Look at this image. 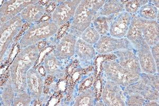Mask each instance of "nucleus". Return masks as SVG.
I'll use <instances>...</instances> for the list:
<instances>
[{"mask_svg": "<svg viewBox=\"0 0 159 106\" xmlns=\"http://www.w3.org/2000/svg\"><path fill=\"white\" fill-rule=\"evenodd\" d=\"M40 55L37 44L20 49L10 67L9 79L16 94L27 91V73L34 67Z\"/></svg>", "mask_w": 159, "mask_h": 106, "instance_id": "obj_1", "label": "nucleus"}, {"mask_svg": "<svg viewBox=\"0 0 159 106\" xmlns=\"http://www.w3.org/2000/svg\"><path fill=\"white\" fill-rule=\"evenodd\" d=\"M107 0H81L78 6L67 32L79 38Z\"/></svg>", "mask_w": 159, "mask_h": 106, "instance_id": "obj_2", "label": "nucleus"}, {"mask_svg": "<svg viewBox=\"0 0 159 106\" xmlns=\"http://www.w3.org/2000/svg\"><path fill=\"white\" fill-rule=\"evenodd\" d=\"M60 28L51 20L33 24L28 28L18 41L20 49L38 44L56 35Z\"/></svg>", "mask_w": 159, "mask_h": 106, "instance_id": "obj_3", "label": "nucleus"}, {"mask_svg": "<svg viewBox=\"0 0 159 106\" xmlns=\"http://www.w3.org/2000/svg\"><path fill=\"white\" fill-rule=\"evenodd\" d=\"M133 93L139 94L147 101H159V74L142 73L139 81L124 88V97Z\"/></svg>", "mask_w": 159, "mask_h": 106, "instance_id": "obj_4", "label": "nucleus"}, {"mask_svg": "<svg viewBox=\"0 0 159 106\" xmlns=\"http://www.w3.org/2000/svg\"><path fill=\"white\" fill-rule=\"evenodd\" d=\"M105 79L113 81L123 88L139 81L140 75L133 73L123 68L116 59H107L101 63Z\"/></svg>", "mask_w": 159, "mask_h": 106, "instance_id": "obj_5", "label": "nucleus"}, {"mask_svg": "<svg viewBox=\"0 0 159 106\" xmlns=\"http://www.w3.org/2000/svg\"><path fill=\"white\" fill-rule=\"evenodd\" d=\"M25 22L20 15L0 25V58L2 63L12 47L13 41L24 27Z\"/></svg>", "mask_w": 159, "mask_h": 106, "instance_id": "obj_6", "label": "nucleus"}, {"mask_svg": "<svg viewBox=\"0 0 159 106\" xmlns=\"http://www.w3.org/2000/svg\"><path fill=\"white\" fill-rule=\"evenodd\" d=\"M97 54L109 55L118 50H135L130 41L126 37L115 38L110 35L101 36L97 43L94 45Z\"/></svg>", "mask_w": 159, "mask_h": 106, "instance_id": "obj_7", "label": "nucleus"}, {"mask_svg": "<svg viewBox=\"0 0 159 106\" xmlns=\"http://www.w3.org/2000/svg\"><path fill=\"white\" fill-rule=\"evenodd\" d=\"M81 0H65L57 4L51 15V20L59 28L71 21Z\"/></svg>", "mask_w": 159, "mask_h": 106, "instance_id": "obj_8", "label": "nucleus"}, {"mask_svg": "<svg viewBox=\"0 0 159 106\" xmlns=\"http://www.w3.org/2000/svg\"><path fill=\"white\" fill-rule=\"evenodd\" d=\"M122 86L113 81L105 79L100 100L106 106H126Z\"/></svg>", "mask_w": 159, "mask_h": 106, "instance_id": "obj_9", "label": "nucleus"}, {"mask_svg": "<svg viewBox=\"0 0 159 106\" xmlns=\"http://www.w3.org/2000/svg\"><path fill=\"white\" fill-rule=\"evenodd\" d=\"M39 0H7L4 1L0 8V25L20 15L25 7L38 3Z\"/></svg>", "mask_w": 159, "mask_h": 106, "instance_id": "obj_10", "label": "nucleus"}, {"mask_svg": "<svg viewBox=\"0 0 159 106\" xmlns=\"http://www.w3.org/2000/svg\"><path fill=\"white\" fill-rule=\"evenodd\" d=\"M77 39L75 36L66 31L53 50L55 55L61 61L70 59L75 55Z\"/></svg>", "mask_w": 159, "mask_h": 106, "instance_id": "obj_11", "label": "nucleus"}, {"mask_svg": "<svg viewBox=\"0 0 159 106\" xmlns=\"http://www.w3.org/2000/svg\"><path fill=\"white\" fill-rule=\"evenodd\" d=\"M118 62L123 68L133 73L140 75L142 72L136 50L124 49L113 53Z\"/></svg>", "mask_w": 159, "mask_h": 106, "instance_id": "obj_12", "label": "nucleus"}, {"mask_svg": "<svg viewBox=\"0 0 159 106\" xmlns=\"http://www.w3.org/2000/svg\"><path fill=\"white\" fill-rule=\"evenodd\" d=\"M136 51L142 73L149 74H159L156 62L152 56L151 47L145 41L136 49Z\"/></svg>", "mask_w": 159, "mask_h": 106, "instance_id": "obj_13", "label": "nucleus"}, {"mask_svg": "<svg viewBox=\"0 0 159 106\" xmlns=\"http://www.w3.org/2000/svg\"><path fill=\"white\" fill-rule=\"evenodd\" d=\"M63 61L57 58L53 52L46 55L43 64L46 75L62 79L66 73V67Z\"/></svg>", "mask_w": 159, "mask_h": 106, "instance_id": "obj_14", "label": "nucleus"}, {"mask_svg": "<svg viewBox=\"0 0 159 106\" xmlns=\"http://www.w3.org/2000/svg\"><path fill=\"white\" fill-rule=\"evenodd\" d=\"M27 91L34 101L41 99L43 91L44 79L37 70L31 68L27 73Z\"/></svg>", "mask_w": 159, "mask_h": 106, "instance_id": "obj_15", "label": "nucleus"}, {"mask_svg": "<svg viewBox=\"0 0 159 106\" xmlns=\"http://www.w3.org/2000/svg\"><path fill=\"white\" fill-rule=\"evenodd\" d=\"M133 16L125 11L116 16L110 24L109 35L115 38L126 37Z\"/></svg>", "mask_w": 159, "mask_h": 106, "instance_id": "obj_16", "label": "nucleus"}, {"mask_svg": "<svg viewBox=\"0 0 159 106\" xmlns=\"http://www.w3.org/2000/svg\"><path fill=\"white\" fill-rule=\"evenodd\" d=\"M97 54L94 46L87 43L81 38H78L75 45L74 55L76 56L81 65L85 67L91 64Z\"/></svg>", "mask_w": 159, "mask_h": 106, "instance_id": "obj_17", "label": "nucleus"}, {"mask_svg": "<svg viewBox=\"0 0 159 106\" xmlns=\"http://www.w3.org/2000/svg\"><path fill=\"white\" fill-rule=\"evenodd\" d=\"M140 28L145 42L150 47L159 43V25L157 20H146L140 18Z\"/></svg>", "mask_w": 159, "mask_h": 106, "instance_id": "obj_18", "label": "nucleus"}, {"mask_svg": "<svg viewBox=\"0 0 159 106\" xmlns=\"http://www.w3.org/2000/svg\"><path fill=\"white\" fill-rule=\"evenodd\" d=\"M46 12V7L39 2L25 7L20 15L25 23L34 24L40 20Z\"/></svg>", "mask_w": 159, "mask_h": 106, "instance_id": "obj_19", "label": "nucleus"}, {"mask_svg": "<svg viewBox=\"0 0 159 106\" xmlns=\"http://www.w3.org/2000/svg\"><path fill=\"white\" fill-rule=\"evenodd\" d=\"M126 38L130 41L135 50L145 41L140 28V18L138 15L133 16Z\"/></svg>", "mask_w": 159, "mask_h": 106, "instance_id": "obj_20", "label": "nucleus"}, {"mask_svg": "<svg viewBox=\"0 0 159 106\" xmlns=\"http://www.w3.org/2000/svg\"><path fill=\"white\" fill-rule=\"evenodd\" d=\"M125 11L124 2L120 0H107L95 16H116Z\"/></svg>", "mask_w": 159, "mask_h": 106, "instance_id": "obj_21", "label": "nucleus"}, {"mask_svg": "<svg viewBox=\"0 0 159 106\" xmlns=\"http://www.w3.org/2000/svg\"><path fill=\"white\" fill-rule=\"evenodd\" d=\"M96 89L91 86L83 90L75 98L73 106H93L96 103Z\"/></svg>", "mask_w": 159, "mask_h": 106, "instance_id": "obj_22", "label": "nucleus"}, {"mask_svg": "<svg viewBox=\"0 0 159 106\" xmlns=\"http://www.w3.org/2000/svg\"><path fill=\"white\" fill-rule=\"evenodd\" d=\"M115 16H95L92 20V25L100 36L109 35L110 25Z\"/></svg>", "mask_w": 159, "mask_h": 106, "instance_id": "obj_23", "label": "nucleus"}, {"mask_svg": "<svg viewBox=\"0 0 159 106\" xmlns=\"http://www.w3.org/2000/svg\"><path fill=\"white\" fill-rule=\"evenodd\" d=\"M0 95L1 106H12L16 93L9 77L1 87Z\"/></svg>", "mask_w": 159, "mask_h": 106, "instance_id": "obj_24", "label": "nucleus"}, {"mask_svg": "<svg viewBox=\"0 0 159 106\" xmlns=\"http://www.w3.org/2000/svg\"><path fill=\"white\" fill-rule=\"evenodd\" d=\"M136 15L144 20H157L159 22V9L151 1L141 7Z\"/></svg>", "mask_w": 159, "mask_h": 106, "instance_id": "obj_25", "label": "nucleus"}, {"mask_svg": "<svg viewBox=\"0 0 159 106\" xmlns=\"http://www.w3.org/2000/svg\"><path fill=\"white\" fill-rule=\"evenodd\" d=\"M100 37L101 36L91 25L90 27L84 31L80 38H81L87 43L94 46L96 44L98 43Z\"/></svg>", "mask_w": 159, "mask_h": 106, "instance_id": "obj_26", "label": "nucleus"}, {"mask_svg": "<svg viewBox=\"0 0 159 106\" xmlns=\"http://www.w3.org/2000/svg\"><path fill=\"white\" fill-rule=\"evenodd\" d=\"M125 11L132 16L138 14L141 7L147 3L148 0H129L124 1Z\"/></svg>", "mask_w": 159, "mask_h": 106, "instance_id": "obj_27", "label": "nucleus"}, {"mask_svg": "<svg viewBox=\"0 0 159 106\" xmlns=\"http://www.w3.org/2000/svg\"><path fill=\"white\" fill-rule=\"evenodd\" d=\"M33 101L30 94L27 91H26L16 94L12 106H31Z\"/></svg>", "mask_w": 159, "mask_h": 106, "instance_id": "obj_28", "label": "nucleus"}, {"mask_svg": "<svg viewBox=\"0 0 159 106\" xmlns=\"http://www.w3.org/2000/svg\"><path fill=\"white\" fill-rule=\"evenodd\" d=\"M125 104L127 106H144L147 100L140 95L136 93L130 94L126 95Z\"/></svg>", "mask_w": 159, "mask_h": 106, "instance_id": "obj_29", "label": "nucleus"}, {"mask_svg": "<svg viewBox=\"0 0 159 106\" xmlns=\"http://www.w3.org/2000/svg\"><path fill=\"white\" fill-rule=\"evenodd\" d=\"M152 56L156 62L157 71L159 72V43L151 47Z\"/></svg>", "mask_w": 159, "mask_h": 106, "instance_id": "obj_30", "label": "nucleus"}, {"mask_svg": "<svg viewBox=\"0 0 159 106\" xmlns=\"http://www.w3.org/2000/svg\"><path fill=\"white\" fill-rule=\"evenodd\" d=\"M159 101H147L145 104L144 106H159Z\"/></svg>", "mask_w": 159, "mask_h": 106, "instance_id": "obj_31", "label": "nucleus"}, {"mask_svg": "<svg viewBox=\"0 0 159 106\" xmlns=\"http://www.w3.org/2000/svg\"><path fill=\"white\" fill-rule=\"evenodd\" d=\"M152 3L156 7L159 9V1H151Z\"/></svg>", "mask_w": 159, "mask_h": 106, "instance_id": "obj_32", "label": "nucleus"}]
</instances>
